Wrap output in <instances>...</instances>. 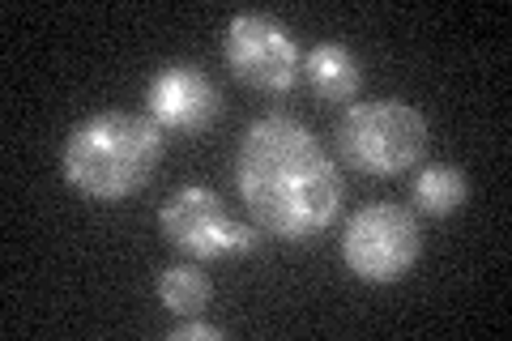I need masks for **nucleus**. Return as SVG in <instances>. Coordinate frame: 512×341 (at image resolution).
Segmentation results:
<instances>
[{
  "label": "nucleus",
  "instance_id": "obj_3",
  "mask_svg": "<svg viewBox=\"0 0 512 341\" xmlns=\"http://www.w3.org/2000/svg\"><path fill=\"white\" fill-rule=\"evenodd\" d=\"M333 137L355 171L372 175V180H397L427 162L431 124L406 99H363L342 111Z\"/></svg>",
  "mask_w": 512,
  "mask_h": 341
},
{
  "label": "nucleus",
  "instance_id": "obj_4",
  "mask_svg": "<svg viewBox=\"0 0 512 341\" xmlns=\"http://www.w3.org/2000/svg\"><path fill=\"white\" fill-rule=\"evenodd\" d=\"M423 256V226L410 205L372 201L350 214L342 231V261L367 286H393L410 278Z\"/></svg>",
  "mask_w": 512,
  "mask_h": 341
},
{
  "label": "nucleus",
  "instance_id": "obj_2",
  "mask_svg": "<svg viewBox=\"0 0 512 341\" xmlns=\"http://www.w3.org/2000/svg\"><path fill=\"white\" fill-rule=\"evenodd\" d=\"M167 150L163 124L146 111H94L60 145L64 184L86 201H128L154 180Z\"/></svg>",
  "mask_w": 512,
  "mask_h": 341
},
{
  "label": "nucleus",
  "instance_id": "obj_10",
  "mask_svg": "<svg viewBox=\"0 0 512 341\" xmlns=\"http://www.w3.org/2000/svg\"><path fill=\"white\" fill-rule=\"evenodd\" d=\"M210 299H214V286H210V273L201 269V261H188L184 256V261H175L158 273V303L171 316H180V320L201 316L210 307Z\"/></svg>",
  "mask_w": 512,
  "mask_h": 341
},
{
  "label": "nucleus",
  "instance_id": "obj_9",
  "mask_svg": "<svg viewBox=\"0 0 512 341\" xmlns=\"http://www.w3.org/2000/svg\"><path fill=\"white\" fill-rule=\"evenodd\" d=\"M410 197H414V209L427 218H453L457 209L470 201V180L453 162H427V167H419V175H414Z\"/></svg>",
  "mask_w": 512,
  "mask_h": 341
},
{
  "label": "nucleus",
  "instance_id": "obj_5",
  "mask_svg": "<svg viewBox=\"0 0 512 341\" xmlns=\"http://www.w3.org/2000/svg\"><path fill=\"white\" fill-rule=\"evenodd\" d=\"M158 235L188 261H231L261 248V226L227 214L214 188L184 184L158 205Z\"/></svg>",
  "mask_w": 512,
  "mask_h": 341
},
{
  "label": "nucleus",
  "instance_id": "obj_6",
  "mask_svg": "<svg viewBox=\"0 0 512 341\" xmlns=\"http://www.w3.org/2000/svg\"><path fill=\"white\" fill-rule=\"evenodd\" d=\"M222 60L231 77L261 94H291L303 77V52L291 26L269 13H235L222 30Z\"/></svg>",
  "mask_w": 512,
  "mask_h": 341
},
{
  "label": "nucleus",
  "instance_id": "obj_11",
  "mask_svg": "<svg viewBox=\"0 0 512 341\" xmlns=\"http://www.w3.org/2000/svg\"><path fill=\"white\" fill-rule=\"evenodd\" d=\"M222 337H227V329H218V324H205L197 316H188V320H180L171 329V341H222Z\"/></svg>",
  "mask_w": 512,
  "mask_h": 341
},
{
  "label": "nucleus",
  "instance_id": "obj_1",
  "mask_svg": "<svg viewBox=\"0 0 512 341\" xmlns=\"http://www.w3.org/2000/svg\"><path fill=\"white\" fill-rule=\"evenodd\" d=\"M235 188L265 235L308 243L342 214L346 180L303 120L256 116L235 150Z\"/></svg>",
  "mask_w": 512,
  "mask_h": 341
},
{
  "label": "nucleus",
  "instance_id": "obj_8",
  "mask_svg": "<svg viewBox=\"0 0 512 341\" xmlns=\"http://www.w3.org/2000/svg\"><path fill=\"white\" fill-rule=\"evenodd\" d=\"M303 77L325 103H355L363 90V60L346 43H316L303 56Z\"/></svg>",
  "mask_w": 512,
  "mask_h": 341
},
{
  "label": "nucleus",
  "instance_id": "obj_7",
  "mask_svg": "<svg viewBox=\"0 0 512 341\" xmlns=\"http://www.w3.org/2000/svg\"><path fill=\"white\" fill-rule=\"evenodd\" d=\"M222 111L214 77L201 64L171 60L154 73L146 90V116L163 124V133H205Z\"/></svg>",
  "mask_w": 512,
  "mask_h": 341
}]
</instances>
